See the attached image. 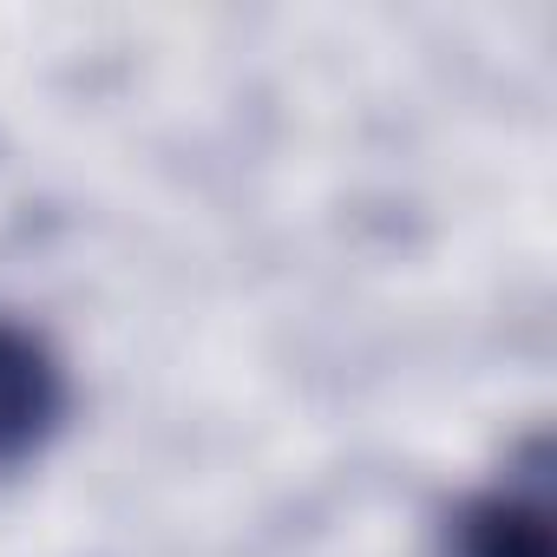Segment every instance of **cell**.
Here are the masks:
<instances>
[{"mask_svg":"<svg viewBox=\"0 0 557 557\" xmlns=\"http://www.w3.org/2000/svg\"><path fill=\"white\" fill-rule=\"evenodd\" d=\"M66 426V368L47 335L0 315V472L47 453Z\"/></svg>","mask_w":557,"mask_h":557,"instance_id":"cell-1","label":"cell"},{"mask_svg":"<svg viewBox=\"0 0 557 557\" xmlns=\"http://www.w3.org/2000/svg\"><path fill=\"white\" fill-rule=\"evenodd\" d=\"M453 557H557L550 531V459L531 446L524 466L472 492L453 518Z\"/></svg>","mask_w":557,"mask_h":557,"instance_id":"cell-2","label":"cell"}]
</instances>
